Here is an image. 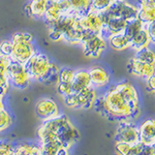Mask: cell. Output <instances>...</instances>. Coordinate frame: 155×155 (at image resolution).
<instances>
[{
  "mask_svg": "<svg viewBox=\"0 0 155 155\" xmlns=\"http://www.w3.org/2000/svg\"><path fill=\"white\" fill-rule=\"evenodd\" d=\"M92 109L110 121L135 122L140 114L139 92L128 81L110 84L97 96Z\"/></svg>",
  "mask_w": 155,
  "mask_h": 155,
  "instance_id": "6da1fadb",
  "label": "cell"
},
{
  "mask_svg": "<svg viewBox=\"0 0 155 155\" xmlns=\"http://www.w3.org/2000/svg\"><path fill=\"white\" fill-rule=\"evenodd\" d=\"M40 143L58 140L63 147L70 149L80 140L81 135L71 120L65 114H59L54 118L43 121L37 130Z\"/></svg>",
  "mask_w": 155,
  "mask_h": 155,
  "instance_id": "7a4b0ae2",
  "label": "cell"
},
{
  "mask_svg": "<svg viewBox=\"0 0 155 155\" xmlns=\"http://www.w3.org/2000/svg\"><path fill=\"white\" fill-rule=\"evenodd\" d=\"M32 81H38L46 85L56 84L59 67L51 61L46 53L37 51L24 64Z\"/></svg>",
  "mask_w": 155,
  "mask_h": 155,
  "instance_id": "3957f363",
  "label": "cell"
},
{
  "mask_svg": "<svg viewBox=\"0 0 155 155\" xmlns=\"http://www.w3.org/2000/svg\"><path fill=\"white\" fill-rule=\"evenodd\" d=\"M80 16L69 13L62 16L55 22L48 24V27H54L58 29L63 36V42L69 45H81V40L84 39L85 32L81 28L80 21Z\"/></svg>",
  "mask_w": 155,
  "mask_h": 155,
  "instance_id": "277c9868",
  "label": "cell"
},
{
  "mask_svg": "<svg viewBox=\"0 0 155 155\" xmlns=\"http://www.w3.org/2000/svg\"><path fill=\"white\" fill-rule=\"evenodd\" d=\"M10 40L13 43V51L11 59L21 64H25L27 60L38 51L34 42V36L30 32H15Z\"/></svg>",
  "mask_w": 155,
  "mask_h": 155,
  "instance_id": "5b68a950",
  "label": "cell"
},
{
  "mask_svg": "<svg viewBox=\"0 0 155 155\" xmlns=\"http://www.w3.org/2000/svg\"><path fill=\"white\" fill-rule=\"evenodd\" d=\"M97 96H98L97 90L90 86L79 92H72L62 98L65 106L69 109L90 110L93 108Z\"/></svg>",
  "mask_w": 155,
  "mask_h": 155,
  "instance_id": "8992f818",
  "label": "cell"
},
{
  "mask_svg": "<svg viewBox=\"0 0 155 155\" xmlns=\"http://www.w3.org/2000/svg\"><path fill=\"white\" fill-rule=\"evenodd\" d=\"M80 46L85 57L89 59H98L107 51L108 43L103 34L86 33Z\"/></svg>",
  "mask_w": 155,
  "mask_h": 155,
  "instance_id": "52a82bcc",
  "label": "cell"
},
{
  "mask_svg": "<svg viewBox=\"0 0 155 155\" xmlns=\"http://www.w3.org/2000/svg\"><path fill=\"white\" fill-rule=\"evenodd\" d=\"M6 75L10 85H13L18 89H25L32 82L24 64L13 60L8 67Z\"/></svg>",
  "mask_w": 155,
  "mask_h": 155,
  "instance_id": "ba28073f",
  "label": "cell"
},
{
  "mask_svg": "<svg viewBox=\"0 0 155 155\" xmlns=\"http://www.w3.org/2000/svg\"><path fill=\"white\" fill-rule=\"evenodd\" d=\"M137 5L130 3L127 0H115L111 4V6L102 15L105 17L122 18L126 21H129L131 19L137 18Z\"/></svg>",
  "mask_w": 155,
  "mask_h": 155,
  "instance_id": "9c48e42d",
  "label": "cell"
},
{
  "mask_svg": "<svg viewBox=\"0 0 155 155\" xmlns=\"http://www.w3.org/2000/svg\"><path fill=\"white\" fill-rule=\"evenodd\" d=\"M115 142L126 143L129 144H135L140 142L139 135V126L135 124V122L131 121H122L118 122L114 133Z\"/></svg>",
  "mask_w": 155,
  "mask_h": 155,
  "instance_id": "30bf717a",
  "label": "cell"
},
{
  "mask_svg": "<svg viewBox=\"0 0 155 155\" xmlns=\"http://www.w3.org/2000/svg\"><path fill=\"white\" fill-rule=\"evenodd\" d=\"M80 24L84 31L86 33L92 34H102L103 31V17L102 14L96 13L89 10L79 18Z\"/></svg>",
  "mask_w": 155,
  "mask_h": 155,
  "instance_id": "8fae6325",
  "label": "cell"
},
{
  "mask_svg": "<svg viewBox=\"0 0 155 155\" xmlns=\"http://www.w3.org/2000/svg\"><path fill=\"white\" fill-rule=\"evenodd\" d=\"M91 87L96 90L107 88L110 84V74L105 67L101 65L91 66L88 70Z\"/></svg>",
  "mask_w": 155,
  "mask_h": 155,
  "instance_id": "7c38bea8",
  "label": "cell"
},
{
  "mask_svg": "<svg viewBox=\"0 0 155 155\" xmlns=\"http://www.w3.org/2000/svg\"><path fill=\"white\" fill-rule=\"evenodd\" d=\"M69 13H72L69 1L68 0H58L56 2H52L48 4L43 21L48 25V24L55 22L62 16Z\"/></svg>",
  "mask_w": 155,
  "mask_h": 155,
  "instance_id": "4fadbf2b",
  "label": "cell"
},
{
  "mask_svg": "<svg viewBox=\"0 0 155 155\" xmlns=\"http://www.w3.org/2000/svg\"><path fill=\"white\" fill-rule=\"evenodd\" d=\"M126 68H127L129 74L133 75L134 77H137L139 79H142L143 81L153 76L155 72V65L140 61L135 56L131 57L128 60Z\"/></svg>",
  "mask_w": 155,
  "mask_h": 155,
  "instance_id": "5bb4252c",
  "label": "cell"
},
{
  "mask_svg": "<svg viewBox=\"0 0 155 155\" xmlns=\"http://www.w3.org/2000/svg\"><path fill=\"white\" fill-rule=\"evenodd\" d=\"M35 113L41 120L45 121L54 118L60 114L59 107L51 98H42L35 106Z\"/></svg>",
  "mask_w": 155,
  "mask_h": 155,
  "instance_id": "9a60e30c",
  "label": "cell"
},
{
  "mask_svg": "<svg viewBox=\"0 0 155 155\" xmlns=\"http://www.w3.org/2000/svg\"><path fill=\"white\" fill-rule=\"evenodd\" d=\"M75 74V69L70 67L59 68L58 71V78L55 84L57 93L60 96L64 97L68 94L72 93V80Z\"/></svg>",
  "mask_w": 155,
  "mask_h": 155,
  "instance_id": "2e32d148",
  "label": "cell"
},
{
  "mask_svg": "<svg viewBox=\"0 0 155 155\" xmlns=\"http://www.w3.org/2000/svg\"><path fill=\"white\" fill-rule=\"evenodd\" d=\"M137 18L144 25L155 21V0H138Z\"/></svg>",
  "mask_w": 155,
  "mask_h": 155,
  "instance_id": "e0dca14e",
  "label": "cell"
},
{
  "mask_svg": "<svg viewBox=\"0 0 155 155\" xmlns=\"http://www.w3.org/2000/svg\"><path fill=\"white\" fill-rule=\"evenodd\" d=\"M130 41H131V50H133L134 51H138L145 48H150L155 43V40L149 35L148 31L145 28V25L140 30L136 32L130 38Z\"/></svg>",
  "mask_w": 155,
  "mask_h": 155,
  "instance_id": "ac0fdd59",
  "label": "cell"
},
{
  "mask_svg": "<svg viewBox=\"0 0 155 155\" xmlns=\"http://www.w3.org/2000/svg\"><path fill=\"white\" fill-rule=\"evenodd\" d=\"M108 47L115 51H124L131 48V41L124 31L119 33H114L106 37Z\"/></svg>",
  "mask_w": 155,
  "mask_h": 155,
  "instance_id": "d6986e66",
  "label": "cell"
},
{
  "mask_svg": "<svg viewBox=\"0 0 155 155\" xmlns=\"http://www.w3.org/2000/svg\"><path fill=\"white\" fill-rule=\"evenodd\" d=\"M140 142L143 144H154L155 140V121L153 118H147L139 126Z\"/></svg>",
  "mask_w": 155,
  "mask_h": 155,
  "instance_id": "ffe728a7",
  "label": "cell"
},
{
  "mask_svg": "<svg viewBox=\"0 0 155 155\" xmlns=\"http://www.w3.org/2000/svg\"><path fill=\"white\" fill-rule=\"evenodd\" d=\"M48 4V0H29L24 10L29 18L33 19H43Z\"/></svg>",
  "mask_w": 155,
  "mask_h": 155,
  "instance_id": "44dd1931",
  "label": "cell"
},
{
  "mask_svg": "<svg viewBox=\"0 0 155 155\" xmlns=\"http://www.w3.org/2000/svg\"><path fill=\"white\" fill-rule=\"evenodd\" d=\"M72 92H79L91 86L88 71L85 69L75 70L72 80Z\"/></svg>",
  "mask_w": 155,
  "mask_h": 155,
  "instance_id": "7402d4cb",
  "label": "cell"
},
{
  "mask_svg": "<svg viewBox=\"0 0 155 155\" xmlns=\"http://www.w3.org/2000/svg\"><path fill=\"white\" fill-rule=\"evenodd\" d=\"M15 155H41L40 144L21 143L14 145Z\"/></svg>",
  "mask_w": 155,
  "mask_h": 155,
  "instance_id": "603a6c76",
  "label": "cell"
},
{
  "mask_svg": "<svg viewBox=\"0 0 155 155\" xmlns=\"http://www.w3.org/2000/svg\"><path fill=\"white\" fill-rule=\"evenodd\" d=\"M71 6L72 13L78 16H82L90 10L91 0H68Z\"/></svg>",
  "mask_w": 155,
  "mask_h": 155,
  "instance_id": "cb8c5ba5",
  "label": "cell"
},
{
  "mask_svg": "<svg viewBox=\"0 0 155 155\" xmlns=\"http://www.w3.org/2000/svg\"><path fill=\"white\" fill-rule=\"evenodd\" d=\"M134 56L140 61L155 65V53L151 48H145L138 51H135Z\"/></svg>",
  "mask_w": 155,
  "mask_h": 155,
  "instance_id": "d4e9b609",
  "label": "cell"
},
{
  "mask_svg": "<svg viewBox=\"0 0 155 155\" xmlns=\"http://www.w3.org/2000/svg\"><path fill=\"white\" fill-rule=\"evenodd\" d=\"M115 0H91L90 10L93 12L103 14L108 10Z\"/></svg>",
  "mask_w": 155,
  "mask_h": 155,
  "instance_id": "484cf974",
  "label": "cell"
},
{
  "mask_svg": "<svg viewBox=\"0 0 155 155\" xmlns=\"http://www.w3.org/2000/svg\"><path fill=\"white\" fill-rule=\"evenodd\" d=\"M13 124V117L7 109L0 110V133L8 130Z\"/></svg>",
  "mask_w": 155,
  "mask_h": 155,
  "instance_id": "4316f807",
  "label": "cell"
},
{
  "mask_svg": "<svg viewBox=\"0 0 155 155\" xmlns=\"http://www.w3.org/2000/svg\"><path fill=\"white\" fill-rule=\"evenodd\" d=\"M13 51V43L11 40H3L0 42V54L11 58Z\"/></svg>",
  "mask_w": 155,
  "mask_h": 155,
  "instance_id": "83f0119b",
  "label": "cell"
},
{
  "mask_svg": "<svg viewBox=\"0 0 155 155\" xmlns=\"http://www.w3.org/2000/svg\"><path fill=\"white\" fill-rule=\"evenodd\" d=\"M48 36L50 40L55 43L63 42V36L61 32L54 27H48Z\"/></svg>",
  "mask_w": 155,
  "mask_h": 155,
  "instance_id": "f1b7e54d",
  "label": "cell"
},
{
  "mask_svg": "<svg viewBox=\"0 0 155 155\" xmlns=\"http://www.w3.org/2000/svg\"><path fill=\"white\" fill-rule=\"evenodd\" d=\"M9 87H10V84H9L7 75L0 73V95H1L3 98H4V96L7 94Z\"/></svg>",
  "mask_w": 155,
  "mask_h": 155,
  "instance_id": "f546056e",
  "label": "cell"
},
{
  "mask_svg": "<svg viewBox=\"0 0 155 155\" xmlns=\"http://www.w3.org/2000/svg\"><path fill=\"white\" fill-rule=\"evenodd\" d=\"M0 155H15L14 145L4 140H0Z\"/></svg>",
  "mask_w": 155,
  "mask_h": 155,
  "instance_id": "4dcf8cb0",
  "label": "cell"
},
{
  "mask_svg": "<svg viewBox=\"0 0 155 155\" xmlns=\"http://www.w3.org/2000/svg\"><path fill=\"white\" fill-rule=\"evenodd\" d=\"M131 147V144L121 142H115L114 144V150L116 155H125L128 152V150Z\"/></svg>",
  "mask_w": 155,
  "mask_h": 155,
  "instance_id": "1f68e13d",
  "label": "cell"
},
{
  "mask_svg": "<svg viewBox=\"0 0 155 155\" xmlns=\"http://www.w3.org/2000/svg\"><path fill=\"white\" fill-rule=\"evenodd\" d=\"M143 147H144V144L143 143L138 142L137 143L131 145L130 149L125 155H140V152H142Z\"/></svg>",
  "mask_w": 155,
  "mask_h": 155,
  "instance_id": "d6a6232c",
  "label": "cell"
},
{
  "mask_svg": "<svg viewBox=\"0 0 155 155\" xmlns=\"http://www.w3.org/2000/svg\"><path fill=\"white\" fill-rule=\"evenodd\" d=\"M12 59L8 56H4L0 54V73L2 74H6L7 70H8V67L11 63Z\"/></svg>",
  "mask_w": 155,
  "mask_h": 155,
  "instance_id": "836d02e7",
  "label": "cell"
},
{
  "mask_svg": "<svg viewBox=\"0 0 155 155\" xmlns=\"http://www.w3.org/2000/svg\"><path fill=\"white\" fill-rule=\"evenodd\" d=\"M145 81V89L148 93H154L155 91V76H151L148 79L144 81Z\"/></svg>",
  "mask_w": 155,
  "mask_h": 155,
  "instance_id": "e575fe53",
  "label": "cell"
},
{
  "mask_svg": "<svg viewBox=\"0 0 155 155\" xmlns=\"http://www.w3.org/2000/svg\"><path fill=\"white\" fill-rule=\"evenodd\" d=\"M140 155H155L154 144H144L142 152H140Z\"/></svg>",
  "mask_w": 155,
  "mask_h": 155,
  "instance_id": "d590c367",
  "label": "cell"
},
{
  "mask_svg": "<svg viewBox=\"0 0 155 155\" xmlns=\"http://www.w3.org/2000/svg\"><path fill=\"white\" fill-rule=\"evenodd\" d=\"M56 155H70L69 153V149H67L65 147H61L59 149H58V151H57V154Z\"/></svg>",
  "mask_w": 155,
  "mask_h": 155,
  "instance_id": "8d00e7d4",
  "label": "cell"
},
{
  "mask_svg": "<svg viewBox=\"0 0 155 155\" xmlns=\"http://www.w3.org/2000/svg\"><path fill=\"white\" fill-rule=\"evenodd\" d=\"M5 108V106H4V103H3V98H1L0 97V110H1L2 109Z\"/></svg>",
  "mask_w": 155,
  "mask_h": 155,
  "instance_id": "74e56055",
  "label": "cell"
},
{
  "mask_svg": "<svg viewBox=\"0 0 155 155\" xmlns=\"http://www.w3.org/2000/svg\"><path fill=\"white\" fill-rule=\"evenodd\" d=\"M56 1H58V0H48V2H50V3H52V2H56Z\"/></svg>",
  "mask_w": 155,
  "mask_h": 155,
  "instance_id": "f35d334b",
  "label": "cell"
},
{
  "mask_svg": "<svg viewBox=\"0 0 155 155\" xmlns=\"http://www.w3.org/2000/svg\"><path fill=\"white\" fill-rule=\"evenodd\" d=\"M0 97H1V98H3V97H2V96H1V95H0Z\"/></svg>",
  "mask_w": 155,
  "mask_h": 155,
  "instance_id": "ab89813d",
  "label": "cell"
}]
</instances>
